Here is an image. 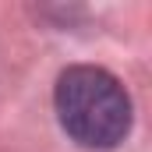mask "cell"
Listing matches in <instances>:
<instances>
[{"instance_id": "obj_1", "label": "cell", "mask_w": 152, "mask_h": 152, "mask_svg": "<svg viewBox=\"0 0 152 152\" xmlns=\"http://www.w3.org/2000/svg\"><path fill=\"white\" fill-rule=\"evenodd\" d=\"M57 117L81 149H117L131 131V96L110 71L78 64L57 78Z\"/></svg>"}]
</instances>
